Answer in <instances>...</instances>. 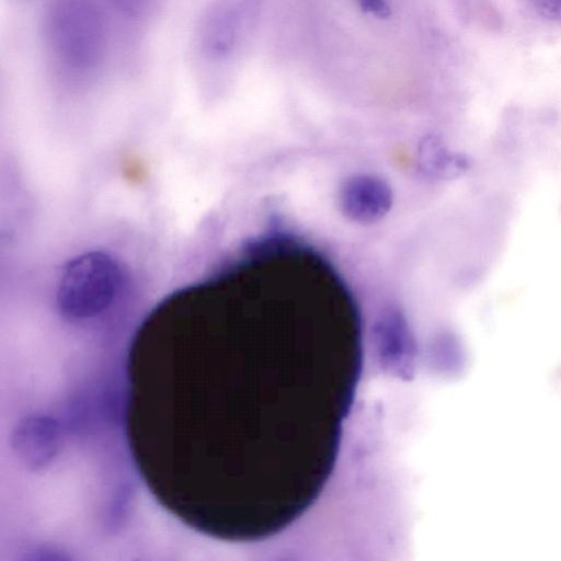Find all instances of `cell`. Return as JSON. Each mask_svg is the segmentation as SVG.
<instances>
[{
    "instance_id": "6da1fadb",
    "label": "cell",
    "mask_w": 561,
    "mask_h": 561,
    "mask_svg": "<svg viewBox=\"0 0 561 561\" xmlns=\"http://www.w3.org/2000/svg\"><path fill=\"white\" fill-rule=\"evenodd\" d=\"M362 331L332 312L169 294L128 346L125 432L144 483L186 526L274 537L321 496L362 379Z\"/></svg>"
},
{
    "instance_id": "7a4b0ae2",
    "label": "cell",
    "mask_w": 561,
    "mask_h": 561,
    "mask_svg": "<svg viewBox=\"0 0 561 561\" xmlns=\"http://www.w3.org/2000/svg\"><path fill=\"white\" fill-rule=\"evenodd\" d=\"M43 35L51 61L66 78L84 82L101 69L107 32L95 0H51L44 14Z\"/></svg>"
},
{
    "instance_id": "3957f363",
    "label": "cell",
    "mask_w": 561,
    "mask_h": 561,
    "mask_svg": "<svg viewBox=\"0 0 561 561\" xmlns=\"http://www.w3.org/2000/svg\"><path fill=\"white\" fill-rule=\"evenodd\" d=\"M55 305L64 317L93 318L121 302L131 289L133 274L116 255L84 249L56 266Z\"/></svg>"
},
{
    "instance_id": "277c9868",
    "label": "cell",
    "mask_w": 561,
    "mask_h": 561,
    "mask_svg": "<svg viewBox=\"0 0 561 561\" xmlns=\"http://www.w3.org/2000/svg\"><path fill=\"white\" fill-rule=\"evenodd\" d=\"M343 191L344 211L357 221H375L382 217L391 205L389 187L379 179L354 178L347 182Z\"/></svg>"
},
{
    "instance_id": "5b68a950",
    "label": "cell",
    "mask_w": 561,
    "mask_h": 561,
    "mask_svg": "<svg viewBox=\"0 0 561 561\" xmlns=\"http://www.w3.org/2000/svg\"><path fill=\"white\" fill-rule=\"evenodd\" d=\"M110 2L121 16L138 21L150 13L154 0H110Z\"/></svg>"
},
{
    "instance_id": "8992f818",
    "label": "cell",
    "mask_w": 561,
    "mask_h": 561,
    "mask_svg": "<svg viewBox=\"0 0 561 561\" xmlns=\"http://www.w3.org/2000/svg\"><path fill=\"white\" fill-rule=\"evenodd\" d=\"M543 18L561 22V0H529Z\"/></svg>"
}]
</instances>
